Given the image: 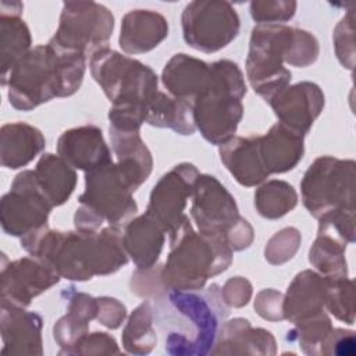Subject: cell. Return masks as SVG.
Wrapping results in <instances>:
<instances>
[{
  "instance_id": "obj_1",
  "label": "cell",
  "mask_w": 356,
  "mask_h": 356,
  "mask_svg": "<svg viewBox=\"0 0 356 356\" xmlns=\"http://www.w3.org/2000/svg\"><path fill=\"white\" fill-rule=\"evenodd\" d=\"M21 246L70 281L108 275L128 263L122 231L113 225L99 231H58L44 225L22 236Z\"/></svg>"
},
{
  "instance_id": "obj_2",
  "label": "cell",
  "mask_w": 356,
  "mask_h": 356,
  "mask_svg": "<svg viewBox=\"0 0 356 356\" xmlns=\"http://www.w3.org/2000/svg\"><path fill=\"white\" fill-rule=\"evenodd\" d=\"M153 313L168 355L204 356L211 353L229 309L221 286L211 284L204 291L165 289L154 296Z\"/></svg>"
},
{
  "instance_id": "obj_3",
  "label": "cell",
  "mask_w": 356,
  "mask_h": 356,
  "mask_svg": "<svg viewBox=\"0 0 356 356\" xmlns=\"http://www.w3.org/2000/svg\"><path fill=\"white\" fill-rule=\"evenodd\" d=\"M86 60L83 54L58 50L49 43L32 47L1 79L10 104L31 111L54 97L72 96L82 85Z\"/></svg>"
},
{
  "instance_id": "obj_4",
  "label": "cell",
  "mask_w": 356,
  "mask_h": 356,
  "mask_svg": "<svg viewBox=\"0 0 356 356\" xmlns=\"http://www.w3.org/2000/svg\"><path fill=\"white\" fill-rule=\"evenodd\" d=\"M168 236L170 253L160 273L165 289H203L209 278L224 273L232 263L234 250L225 238L195 231L188 216Z\"/></svg>"
},
{
  "instance_id": "obj_5",
  "label": "cell",
  "mask_w": 356,
  "mask_h": 356,
  "mask_svg": "<svg viewBox=\"0 0 356 356\" xmlns=\"http://www.w3.org/2000/svg\"><path fill=\"white\" fill-rule=\"evenodd\" d=\"M246 90L236 63L218 60L210 64L209 83L192 104L195 125L207 142L220 146L235 136L243 117Z\"/></svg>"
},
{
  "instance_id": "obj_6",
  "label": "cell",
  "mask_w": 356,
  "mask_h": 356,
  "mask_svg": "<svg viewBox=\"0 0 356 356\" xmlns=\"http://www.w3.org/2000/svg\"><path fill=\"white\" fill-rule=\"evenodd\" d=\"M135 191L114 161L85 172V191L74 214L75 229L99 231L103 222L127 225L138 211Z\"/></svg>"
},
{
  "instance_id": "obj_7",
  "label": "cell",
  "mask_w": 356,
  "mask_h": 356,
  "mask_svg": "<svg viewBox=\"0 0 356 356\" xmlns=\"http://www.w3.org/2000/svg\"><path fill=\"white\" fill-rule=\"evenodd\" d=\"M295 28L284 24H257L250 33L246 78L259 96L268 102L289 86L291 71L284 67L292 50Z\"/></svg>"
},
{
  "instance_id": "obj_8",
  "label": "cell",
  "mask_w": 356,
  "mask_h": 356,
  "mask_svg": "<svg viewBox=\"0 0 356 356\" xmlns=\"http://www.w3.org/2000/svg\"><path fill=\"white\" fill-rule=\"evenodd\" d=\"M89 68L113 106L146 104L159 90V78L149 65L110 47L96 51Z\"/></svg>"
},
{
  "instance_id": "obj_9",
  "label": "cell",
  "mask_w": 356,
  "mask_h": 356,
  "mask_svg": "<svg viewBox=\"0 0 356 356\" xmlns=\"http://www.w3.org/2000/svg\"><path fill=\"white\" fill-rule=\"evenodd\" d=\"M355 178L353 160L317 157L300 182L303 206L317 220L328 213L355 209Z\"/></svg>"
},
{
  "instance_id": "obj_10",
  "label": "cell",
  "mask_w": 356,
  "mask_h": 356,
  "mask_svg": "<svg viewBox=\"0 0 356 356\" xmlns=\"http://www.w3.org/2000/svg\"><path fill=\"white\" fill-rule=\"evenodd\" d=\"M113 31L114 15L106 6L96 1H65L49 44L90 58L100 49L108 47Z\"/></svg>"
},
{
  "instance_id": "obj_11",
  "label": "cell",
  "mask_w": 356,
  "mask_h": 356,
  "mask_svg": "<svg viewBox=\"0 0 356 356\" xmlns=\"http://www.w3.org/2000/svg\"><path fill=\"white\" fill-rule=\"evenodd\" d=\"M181 26L186 44L209 54L224 49L238 36L241 19L228 1L195 0L185 6Z\"/></svg>"
},
{
  "instance_id": "obj_12",
  "label": "cell",
  "mask_w": 356,
  "mask_h": 356,
  "mask_svg": "<svg viewBox=\"0 0 356 356\" xmlns=\"http://www.w3.org/2000/svg\"><path fill=\"white\" fill-rule=\"evenodd\" d=\"M53 206L43 195L33 170L18 172L0 202V222L7 235L25 236L47 225Z\"/></svg>"
},
{
  "instance_id": "obj_13",
  "label": "cell",
  "mask_w": 356,
  "mask_h": 356,
  "mask_svg": "<svg viewBox=\"0 0 356 356\" xmlns=\"http://www.w3.org/2000/svg\"><path fill=\"white\" fill-rule=\"evenodd\" d=\"M191 216L199 232L221 235L225 241L243 218L239 216L235 197L210 174H199L196 178Z\"/></svg>"
},
{
  "instance_id": "obj_14",
  "label": "cell",
  "mask_w": 356,
  "mask_h": 356,
  "mask_svg": "<svg viewBox=\"0 0 356 356\" xmlns=\"http://www.w3.org/2000/svg\"><path fill=\"white\" fill-rule=\"evenodd\" d=\"M1 303L28 307L31 302L60 281L56 268L35 256L7 261L3 256L1 264Z\"/></svg>"
},
{
  "instance_id": "obj_15",
  "label": "cell",
  "mask_w": 356,
  "mask_h": 356,
  "mask_svg": "<svg viewBox=\"0 0 356 356\" xmlns=\"http://www.w3.org/2000/svg\"><path fill=\"white\" fill-rule=\"evenodd\" d=\"M199 170L191 163H181L165 172L153 186L146 213L168 234L184 218L188 199L192 197Z\"/></svg>"
},
{
  "instance_id": "obj_16",
  "label": "cell",
  "mask_w": 356,
  "mask_h": 356,
  "mask_svg": "<svg viewBox=\"0 0 356 356\" xmlns=\"http://www.w3.org/2000/svg\"><path fill=\"white\" fill-rule=\"evenodd\" d=\"M280 122L293 131L306 135L324 108L321 88L309 81L286 86L267 102Z\"/></svg>"
},
{
  "instance_id": "obj_17",
  "label": "cell",
  "mask_w": 356,
  "mask_h": 356,
  "mask_svg": "<svg viewBox=\"0 0 356 356\" xmlns=\"http://www.w3.org/2000/svg\"><path fill=\"white\" fill-rule=\"evenodd\" d=\"M42 327L43 320L36 312L1 303V355H43Z\"/></svg>"
},
{
  "instance_id": "obj_18",
  "label": "cell",
  "mask_w": 356,
  "mask_h": 356,
  "mask_svg": "<svg viewBox=\"0 0 356 356\" xmlns=\"http://www.w3.org/2000/svg\"><path fill=\"white\" fill-rule=\"evenodd\" d=\"M57 154L75 170L85 172L113 161L103 132L96 125L64 131L57 140Z\"/></svg>"
},
{
  "instance_id": "obj_19",
  "label": "cell",
  "mask_w": 356,
  "mask_h": 356,
  "mask_svg": "<svg viewBox=\"0 0 356 356\" xmlns=\"http://www.w3.org/2000/svg\"><path fill=\"white\" fill-rule=\"evenodd\" d=\"M275 338L264 328H253L249 320L224 321L211 355H275Z\"/></svg>"
},
{
  "instance_id": "obj_20",
  "label": "cell",
  "mask_w": 356,
  "mask_h": 356,
  "mask_svg": "<svg viewBox=\"0 0 356 356\" xmlns=\"http://www.w3.org/2000/svg\"><path fill=\"white\" fill-rule=\"evenodd\" d=\"M168 36L167 19L152 10H132L122 17L118 44L127 54L156 49Z\"/></svg>"
},
{
  "instance_id": "obj_21",
  "label": "cell",
  "mask_w": 356,
  "mask_h": 356,
  "mask_svg": "<svg viewBox=\"0 0 356 356\" xmlns=\"http://www.w3.org/2000/svg\"><path fill=\"white\" fill-rule=\"evenodd\" d=\"M261 161L268 174H282L293 170L305 153V135L277 122L259 136Z\"/></svg>"
},
{
  "instance_id": "obj_22",
  "label": "cell",
  "mask_w": 356,
  "mask_h": 356,
  "mask_svg": "<svg viewBox=\"0 0 356 356\" xmlns=\"http://www.w3.org/2000/svg\"><path fill=\"white\" fill-rule=\"evenodd\" d=\"M221 163L242 186H256L268 178L259 150V136H234L218 149Z\"/></svg>"
},
{
  "instance_id": "obj_23",
  "label": "cell",
  "mask_w": 356,
  "mask_h": 356,
  "mask_svg": "<svg viewBox=\"0 0 356 356\" xmlns=\"http://www.w3.org/2000/svg\"><path fill=\"white\" fill-rule=\"evenodd\" d=\"M325 277L313 270L295 275L282 299L284 320L295 324L312 317L325 307Z\"/></svg>"
},
{
  "instance_id": "obj_24",
  "label": "cell",
  "mask_w": 356,
  "mask_h": 356,
  "mask_svg": "<svg viewBox=\"0 0 356 356\" xmlns=\"http://www.w3.org/2000/svg\"><path fill=\"white\" fill-rule=\"evenodd\" d=\"M210 78V64L185 53L174 54L161 72V82L174 97L193 102L206 89Z\"/></svg>"
},
{
  "instance_id": "obj_25",
  "label": "cell",
  "mask_w": 356,
  "mask_h": 356,
  "mask_svg": "<svg viewBox=\"0 0 356 356\" xmlns=\"http://www.w3.org/2000/svg\"><path fill=\"white\" fill-rule=\"evenodd\" d=\"M165 234L163 227L147 213L134 217L124 227V248L136 268L146 270L156 266L163 250Z\"/></svg>"
},
{
  "instance_id": "obj_26",
  "label": "cell",
  "mask_w": 356,
  "mask_h": 356,
  "mask_svg": "<svg viewBox=\"0 0 356 356\" xmlns=\"http://www.w3.org/2000/svg\"><path fill=\"white\" fill-rule=\"evenodd\" d=\"M349 239L330 218H318L317 236L309 250L310 264L324 277H348L345 250Z\"/></svg>"
},
{
  "instance_id": "obj_27",
  "label": "cell",
  "mask_w": 356,
  "mask_h": 356,
  "mask_svg": "<svg viewBox=\"0 0 356 356\" xmlns=\"http://www.w3.org/2000/svg\"><path fill=\"white\" fill-rule=\"evenodd\" d=\"M24 4L21 1L0 3V56L1 79L32 47L31 31L21 18Z\"/></svg>"
},
{
  "instance_id": "obj_28",
  "label": "cell",
  "mask_w": 356,
  "mask_h": 356,
  "mask_svg": "<svg viewBox=\"0 0 356 356\" xmlns=\"http://www.w3.org/2000/svg\"><path fill=\"white\" fill-rule=\"evenodd\" d=\"M46 146L43 134L26 122H8L0 129V163L17 170L29 164Z\"/></svg>"
},
{
  "instance_id": "obj_29",
  "label": "cell",
  "mask_w": 356,
  "mask_h": 356,
  "mask_svg": "<svg viewBox=\"0 0 356 356\" xmlns=\"http://www.w3.org/2000/svg\"><path fill=\"white\" fill-rule=\"evenodd\" d=\"M111 147L117 157V165L138 189L150 175L153 157L142 140L139 131H121L108 128Z\"/></svg>"
},
{
  "instance_id": "obj_30",
  "label": "cell",
  "mask_w": 356,
  "mask_h": 356,
  "mask_svg": "<svg viewBox=\"0 0 356 356\" xmlns=\"http://www.w3.org/2000/svg\"><path fill=\"white\" fill-rule=\"evenodd\" d=\"M67 313L53 327V338L60 346L58 355L67 352L89 331V321L96 318L95 299L85 292H75L67 299Z\"/></svg>"
},
{
  "instance_id": "obj_31",
  "label": "cell",
  "mask_w": 356,
  "mask_h": 356,
  "mask_svg": "<svg viewBox=\"0 0 356 356\" xmlns=\"http://www.w3.org/2000/svg\"><path fill=\"white\" fill-rule=\"evenodd\" d=\"M36 181L53 207L64 204L76 186V171L58 154L44 153L33 170Z\"/></svg>"
},
{
  "instance_id": "obj_32",
  "label": "cell",
  "mask_w": 356,
  "mask_h": 356,
  "mask_svg": "<svg viewBox=\"0 0 356 356\" xmlns=\"http://www.w3.org/2000/svg\"><path fill=\"white\" fill-rule=\"evenodd\" d=\"M145 122L156 128H170L179 135H192L196 131L192 104L160 90L146 104Z\"/></svg>"
},
{
  "instance_id": "obj_33",
  "label": "cell",
  "mask_w": 356,
  "mask_h": 356,
  "mask_svg": "<svg viewBox=\"0 0 356 356\" xmlns=\"http://www.w3.org/2000/svg\"><path fill=\"white\" fill-rule=\"evenodd\" d=\"M154 313L153 302L143 300L128 317V321L122 330L121 341L124 349L131 355H147L156 343L157 335L153 328Z\"/></svg>"
},
{
  "instance_id": "obj_34",
  "label": "cell",
  "mask_w": 356,
  "mask_h": 356,
  "mask_svg": "<svg viewBox=\"0 0 356 356\" xmlns=\"http://www.w3.org/2000/svg\"><path fill=\"white\" fill-rule=\"evenodd\" d=\"M298 204V193L291 184L282 179H270L254 192V207L267 220H278Z\"/></svg>"
},
{
  "instance_id": "obj_35",
  "label": "cell",
  "mask_w": 356,
  "mask_h": 356,
  "mask_svg": "<svg viewBox=\"0 0 356 356\" xmlns=\"http://www.w3.org/2000/svg\"><path fill=\"white\" fill-rule=\"evenodd\" d=\"M332 328L331 318L323 310L312 317L293 324V328L286 332V339L299 343L303 353L310 356L321 355V343Z\"/></svg>"
},
{
  "instance_id": "obj_36",
  "label": "cell",
  "mask_w": 356,
  "mask_h": 356,
  "mask_svg": "<svg viewBox=\"0 0 356 356\" xmlns=\"http://www.w3.org/2000/svg\"><path fill=\"white\" fill-rule=\"evenodd\" d=\"M325 307L339 321L355 324V281L349 277H325Z\"/></svg>"
},
{
  "instance_id": "obj_37",
  "label": "cell",
  "mask_w": 356,
  "mask_h": 356,
  "mask_svg": "<svg viewBox=\"0 0 356 356\" xmlns=\"http://www.w3.org/2000/svg\"><path fill=\"white\" fill-rule=\"evenodd\" d=\"M300 241L302 236L298 228L285 227L267 241L264 248V259L273 266L284 264L296 254Z\"/></svg>"
},
{
  "instance_id": "obj_38",
  "label": "cell",
  "mask_w": 356,
  "mask_h": 356,
  "mask_svg": "<svg viewBox=\"0 0 356 356\" xmlns=\"http://www.w3.org/2000/svg\"><path fill=\"white\" fill-rule=\"evenodd\" d=\"M296 7L293 0H253L249 11L257 24H282L295 15Z\"/></svg>"
},
{
  "instance_id": "obj_39",
  "label": "cell",
  "mask_w": 356,
  "mask_h": 356,
  "mask_svg": "<svg viewBox=\"0 0 356 356\" xmlns=\"http://www.w3.org/2000/svg\"><path fill=\"white\" fill-rule=\"evenodd\" d=\"M355 10H349L348 14L338 22L332 32V42L337 58L348 68L353 70L355 65Z\"/></svg>"
},
{
  "instance_id": "obj_40",
  "label": "cell",
  "mask_w": 356,
  "mask_h": 356,
  "mask_svg": "<svg viewBox=\"0 0 356 356\" xmlns=\"http://www.w3.org/2000/svg\"><path fill=\"white\" fill-rule=\"evenodd\" d=\"M121 353L115 339L107 332H92L83 335L67 355H118Z\"/></svg>"
},
{
  "instance_id": "obj_41",
  "label": "cell",
  "mask_w": 356,
  "mask_h": 356,
  "mask_svg": "<svg viewBox=\"0 0 356 356\" xmlns=\"http://www.w3.org/2000/svg\"><path fill=\"white\" fill-rule=\"evenodd\" d=\"M356 352L355 331L345 328H331L321 343V355L353 356Z\"/></svg>"
},
{
  "instance_id": "obj_42",
  "label": "cell",
  "mask_w": 356,
  "mask_h": 356,
  "mask_svg": "<svg viewBox=\"0 0 356 356\" xmlns=\"http://www.w3.org/2000/svg\"><path fill=\"white\" fill-rule=\"evenodd\" d=\"M161 267L154 266L152 268L140 270L136 268V271L132 274L131 280V291L135 292L139 296H157L161 292L165 291L161 278H160Z\"/></svg>"
},
{
  "instance_id": "obj_43",
  "label": "cell",
  "mask_w": 356,
  "mask_h": 356,
  "mask_svg": "<svg viewBox=\"0 0 356 356\" xmlns=\"http://www.w3.org/2000/svg\"><path fill=\"white\" fill-rule=\"evenodd\" d=\"M282 299L284 295L275 289H263L256 295L254 310L256 313L268 321L284 320L282 314Z\"/></svg>"
},
{
  "instance_id": "obj_44",
  "label": "cell",
  "mask_w": 356,
  "mask_h": 356,
  "mask_svg": "<svg viewBox=\"0 0 356 356\" xmlns=\"http://www.w3.org/2000/svg\"><path fill=\"white\" fill-rule=\"evenodd\" d=\"M97 316L96 320L110 328V330H115L118 328L125 317H127V307L122 302H120L115 298H110V296H100L97 298Z\"/></svg>"
},
{
  "instance_id": "obj_45",
  "label": "cell",
  "mask_w": 356,
  "mask_h": 356,
  "mask_svg": "<svg viewBox=\"0 0 356 356\" xmlns=\"http://www.w3.org/2000/svg\"><path fill=\"white\" fill-rule=\"evenodd\" d=\"M252 284L243 277H231L221 286V295L228 307H243L252 298Z\"/></svg>"
}]
</instances>
